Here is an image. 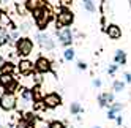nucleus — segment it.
<instances>
[{"mask_svg": "<svg viewBox=\"0 0 131 128\" xmlns=\"http://www.w3.org/2000/svg\"><path fill=\"white\" fill-rule=\"evenodd\" d=\"M52 19H54V13L49 6H44L41 10L33 11V21H35V25L40 29V32H44Z\"/></svg>", "mask_w": 131, "mask_h": 128, "instance_id": "obj_1", "label": "nucleus"}, {"mask_svg": "<svg viewBox=\"0 0 131 128\" xmlns=\"http://www.w3.org/2000/svg\"><path fill=\"white\" fill-rule=\"evenodd\" d=\"M74 22V14L70 8L67 6H60L59 8V13L57 17H55V25H57V30L63 29V27H70Z\"/></svg>", "mask_w": 131, "mask_h": 128, "instance_id": "obj_2", "label": "nucleus"}, {"mask_svg": "<svg viewBox=\"0 0 131 128\" xmlns=\"http://www.w3.org/2000/svg\"><path fill=\"white\" fill-rule=\"evenodd\" d=\"M16 52L19 57H27L33 52V41L29 36H21L19 40H16Z\"/></svg>", "mask_w": 131, "mask_h": 128, "instance_id": "obj_3", "label": "nucleus"}, {"mask_svg": "<svg viewBox=\"0 0 131 128\" xmlns=\"http://www.w3.org/2000/svg\"><path fill=\"white\" fill-rule=\"evenodd\" d=\"M55 33H57V38H59V43L62 44V46L65 48H70L73 41H74V35L71 32L70 27H63V29L60 30H55Z\"/></svg>", "mask_w": 131, "mask_h": 128, "instance_id": "obj_4", "label": "nucleus"}, {"mask_svg": "<svg viewBox=\"0 0 131 128\" xmlns=\"http://www.w3.org/2000/svg\"><path fill=\"white\" fill-rule=\"evenodd\" d=\"M17 104V97L13 92H6L2 98H0V108L3 111H13Z\"/></svg>", "mask_w": 131, "mask_h": 128, "instance_id": "obj_5", "label": "nucleus"}, {"mask_svg": "<svg viewBox=\"0 0 131 128\" xmlns=\"http://www.w3.org/2000/svg\"><path fill=\"white\" fill-rule=\"evenodd\" d=\"M43 103H44V108L55 109V108H59L62 104V97L57 92H49V93H46L43 97Z\"/></svg>", "mask_w": 131, "mask_h": 128, "instance_id": "obj_6", "label": "nucleus"}, {"mask_svg": "<svg viewBox=\"0 0 131 128\" xmlns=\"http://www.w3.org/2000/svg\"><path fill=\"white\" fill-rule=\"evenodd\" d=\"M35 38H36V41H38V44H40L43 49H46V51H54V49H55L54 40H52L46 32H38Z\"/></svg>", "mask_w": 131, "mask_h": 128, "instance_id": "obj_7", "label": "nucleus"}, {"mask_svg": "<svg viewBox=\"0 0 131 128\" xmlns=\"http://www.w3.org/2000/svg\"><path fill=\"white\" fill-rule=\"evenodd\" d=\"M0 86L5 87L6 92H16L17 89V81L13 78V74H0Z\"/></svg>", "mask_w": 131, "mask_h": 128, "instance_id": "obj_8", "label": "nucleus"}, {"mask_svg": "<svg viewBox=\"0 0 131 128\" xmlns=\"http://www.w3.org/2000/svg\"><path fill=\"white\" fill-rule=\"evenodd\" d=\"M35 71L36 73H51L52 71V63L49 59H46V57H38L35 62Z\"/></svg>", "mask_w": 131, "mask_h": 128, "instance_id": "obj_9", "label": "nucleus"}, {"mask_svg": "<svg viewBox=\"0 0 131 128\" xmlns=\"http://www.w3.org/2000/svg\"><path fill=\"white\" fill-rule=\"evenodd\" d=\"M17 70H19V73L22 76H30L35 71V63H32L27 59H21V62L17 63Z\"/></svg>", "mask_w": 131, "mask_h": 128, "instance_id": "obj_10", "label": "nucleus"}, {"mask_svg": "<svg viewBox=\"0 0 131 128\" xmlns=\"http://www.w3.org/2000/svg\"><path fill=\"white\" fill-rule=\"evenodd\" d=\"M106 35L109 36L111 40H120L122 38V29L117 25V24H109L106 25Z\"/></svg>", "mask_w": 131, "mask_h": 128, "instance_id": "obj_11", "label": "nucleus"}, {"mask_svg": "<svg viewBox=\"0 0 131 128\" xmlns=\"http://www.w3.org/2000/svg\"><path fill=\"white\" fill-rule=\"evenodd\" d=\"M123 109V104L122 103H117V101H114L111 106H109V111H107V119L109 120H114V119H117V114Z\"/></svg>", "mask_w": 131, "mask_h": 128, "instance_id": "obj_12", "label": "nucleus"}, {"mask_svg": "<svg viewBox=\"0 0 131 128\" xmlns=\"http://www.w3.org/2000/svg\"><path fill=\"white\" fill-rule=\"evenodd\" d=\"M25 3H27V8H29L30 13H33L36 10H41V8L46 6L44 0H25Z\"/></svg>", "mask_w": 131, "mask_h": 128, "instance_id": "obj_13", "label": "nucleus"}, {"mask_svg": "<svg viewBox=\"0 0 131 128\" xmlns=\"http://www.w3.org/2000/svg\"><path fill=\"white\" fill-rule=\"evenodd\" d=\"M126 52L123 49H117L115 54H114V63H117V65H126Z\"/></svg>", "mask_w": 131, "mask_h": 128, "instance_id": "obj_14", "label": "nucleus"}, {"mask_svg": "<svg viewBox=\"0 0 131 128\" xmlns=\"http://www.w3.org/2000/svg\"><path fill=\"white\" fill-rule=\"evenodd\" d=\"M13 71H14V65H13V62H3L2 63V67H0V74H13Z\"/></svg>", "mask_w": 131, "mask_h": 128, "instance_id": "obj_15", "label": "nucleus"}, {"mask_svg": "<svg viewBox=\"0 0 131 128\" xmlns=\"http://www.w3.org/2000/svg\"><path fill=\"white\" fill-rule=\"evenodd\" d=\"M82 2V6H84V10H85L87 13H95L96 11V5H95V2L93 0H81Z\"/></svg>", "mask_w": 131, "mask_h": 128, "instance_id": "obj_16", "label": "nucleus"}, {"mask_svg": "<svg viewBox=\"0 0 131 128\" xmlns=\"http://www.w3.org/2000/svg\"><path fill=\"white\" fill-rule=\"evenodd\" d=\"M16 10H17V13H19L21 16H24L27 11H29V8H27V3L24 2V0H16Z\"/></svg>", "mask_w": 131, "mask_h": 128, "instance_id": "obj_17", "label": "nucleus"}, {"mask_svg": "<svg viewBox=\"0 0 131 128\" xmlns=\"http://www.w3.org/2000/svg\"><path fill=\"white\" fill-rule=\"evenodd\" d=\"M125 86H126V82L123 79H115L114 81V84H112V89H114V92H122V90H125Z\"/></svg>", "mask_w": 131, "mask_h": 128, "instance_id": "obj_18", "label": "nucleus"}, {"mask_svg": "<svg viewBox=\"0 0 131 128\" xmlns=\"http://www.w3.org/2000/svg\"><path fill=\"white\" fill-rule=\"evenodd\" d=\"M70 111H71V114H74V115H79L84 109H82V106H81V103H78V101H73L71 103V106H70Z\"/></svg>", "mask_w": 131, "mask_h": 128, "instance_id": "obj_19", "label": "nucleus"}, {"mask_svg": "<svg viewBox=\"0 0 131 128\" xmlns=\"http://www.w3.org/2000/svg\"><path fill=\"white\" fill-rule=\"evenodd\" d=\"M63 59L67 60V62H71L74 59V49L71 46L70 48H65V51H63Z\"/></svg>", "mask_w": 131, "mask_h": 128, "instance_id": "obj_20", "label": "nucleus"}, {"mask_svg": "<svg viewBox=\"0 0 131 128\" xmlns=\"http://www.w3.org/2000/svg\"><path fill=\"white\" fill-rule=\"evenodd\" d=\"M103 97H104V101L107 104V108L115 101V97H114V92H103Z\"/></svg>", "mask_w": 131, "mask_h": 128, "instance_id": "obj_21", "label": "nucleus"}, {"mask_svg": "<svg viewBox=\"0 0 131 128\" xmlns=\"http://www.w3.org/2000/svg\"><path fill=\"white\" fill-rule=\"evenodd\" d=\"M16 128H35V126H33V125H30L27 120H24V119H22V120H19V123L16 125Z\"/></svg>", "mask_w": 131, "mask_h": 128, "instance_id": "obj_22", "label": "nucleus"}, {"mask_svg": "<svg viewBox=\"0 0 131 128\" xmlns=\"http://www.w3.org/2000/svg\"><path fill=\"white\" fill-rule=\"evenodd\" d=\"M49 128H67V125H65L63 122H59V120H54L49 123Z\"/></svg>", "mask_w": 131, "mask_h": 128, "instance_id": "obj_23", "label": "nucleus"}, {"mask_svg": "<svg viewBox=\"0 0 131 128\" xmlns=\"http://www.w3.org/2000/svg\"><path fill=\"white\" fill-rule=\"evenodd\" d=\"M117 68H118V65H117V63H114V65H109V68H107V73H109L111 76H114L115 73H117Z\"/></svg>", "mask_w": 131, "mask_h": 128, "instance_id": "obj_24", "label": "nucleus"}, {"mask_svg": "<svg viewBox=\"0 0 131 128\" xmlns=\"http://www.w3.org/2000/svg\"><path fill=\"white\" fill-rule=\"evenodd\" d=\"M98 104H100V108H106V106H107L106 101H104V97H103V93L98 95Z\"/></svg>", "mask_w": 131, "mask_h": 128, "instance_id": "obj_25", "label": "nucleus"}, {"mask_svg": "<svg viewBox=\"0 0 131 128\" xmlns=\"http://www.w3.org/2000/svg\"><path fill=\"white\" fill-rule=\"evenodd\" d=\"M123 81L126 82V84H131V73L129 71H125L123 73Z\"/></svg>", "mask_w": 131, "mask_h": 128, "instance_id": "obj_26", "label": "nucleus"}, {"mask_svg": "<svg viewBox=\"0 0 131 128\" xmlns=\"http://www.w3.org/2000/svg\"><path fill=\"white\" fill-rule=\"evenodd\" d=\"M78 70H87V63L82 62V60H79L78 62Z\"/></svg>", "mask_w": 131, "mask_h": 128, "instance_id": "obj_27", "label": "nucleus"}, {"mask_svg": "<svg viewBox=\"0 0 131 128\" xmlns=\"http://www.w3.org/2000/svg\"><path fill=\"white\" fill-rule=\"evenodd\" d=\"M101 84H103V82H101L100 79H93V87H96V89H100V87H101Z\"/></svg>", "mask_w": 131, "mask_h": 128, "instance_id": "obj_28", "label": "nucleus"}, {"mask_svg": "<svg viewBox=\"0 0 131 128\" xmlns=\"http://www.w3.org/2000/svg\"><path fill=\"white\" fill-rule=\"evenodd\" d=\"M8 41H6V38H5V35H2L0 33V46H3V44H6Z\"/></svg>", "mask_w": 131, "mask_h": 128, "instance_id": "obj_29", "label": "nucleus"}, {"mask_svg": "<svg viewBox=\"0 0 131 128\" xmlns=\"http://www.w3.org/2000/svg\"><path fill=\"white\" fill-rule=\"evenodd\" d=\"M115 122H117V125H122V122H123V117H122V115H117Z\"/></svg>", "mask_w": 131, "mask_h": 128, "instance_id": "obj_30", "label": "nucleus"}, {"mask_svg": "<svg viewBox=\"0 0 131 128\" xmlns=\"http://www.w3.org/2000/svg\"><path fill=\"white\" fill-rule=\"evenodd\" d=\"M6 93V90H5V87H2V86H0V98H2L3 95Z\"/></svg>", "mask_w": 131, "mask_h": 128, "instance_id": "obj_31", "label": "nucleus"}, {"mask_svg": "<svg viewBox=\"0 0 131 128\" xmlns=\"http://www.w3.org/2000/svg\"><path fill=\"white\" fill-rule=\"evenodd\" d=\"M2 19H3V13L0 11V22H2Z\"/></svg>", "mask_w": 131, "mask_h": 128, "instance_id": "obj_32", "label": "nucleus"}, {"mask_svg": "<svg viewBox=\"0 0 131 128\" xmlns=\"http://www.w3.org/2000/svg\"><path fill=\"white\" fill-rule=\"evenodd\" d=\"M92 128H101V126H92Z\"/></svg>", "mask_w": 131, "mask_h": 128, "instance_id": "obj_33", "label": "nucleus"}, {"mask_svg": "<svg viewBox=\"0 0 131 128\" xmlns=\"http://www.w3.org/2000/svg\"><path fill=\"white\" fill-rule=\"evenodd\" d=\"M0 3H2V0H0Z\"/></svg>", "mask_w": 131, "mask_h": 128, "instance_id": "obj_34", "label": "nucleus"}, {"mask_svg": "<svg viewBox=\"0 0 131 128\" xmlns=\"http://www.w3.org/2000/svg\"><path fill=\"white\" fill-rule=\"evenodd\" d=\"M0 128H2V125H0Z\"/></svg>", "mask_w": 131, "mask_h": 128, "instance_id": "obj_35", "label": "nucleus"}]
</instances>
